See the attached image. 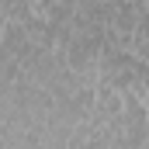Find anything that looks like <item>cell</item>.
<instances>
[{
  "label": "cell",
  "instance_id": "2",
  "mask_svg": "<svg viewBox=\"0 0 149 149\" xmlns=\"http://www.w3.org/2000/svg\"><path fill=\"white\" fill-rule=\"evenodd\" d=\"M0 49L10 56V59H24L31 49H35V42H31V35H28V28L24 24H17V21H7L3 24V35H0Z\"/></svg>",
  "mask_w": 149,
  "mask_h": 149
},
{
  "label": "cell",
  "instance_id": "1",
  "mask_svg": "<svg viewBox=\"0 0 149 149\" xmlns=\"http://www.w3.org/2000/svg\"><path fill=\"white\" fill-rule=\"evenodd\" d=\"M121 108H125L121 90H114L108 83H97V101H94V111H90V125L94 128H108L111 121L121 118Z\"/></svg>",
  "mask_w": 149,
  "mask_h": 149
}]
</instances>
